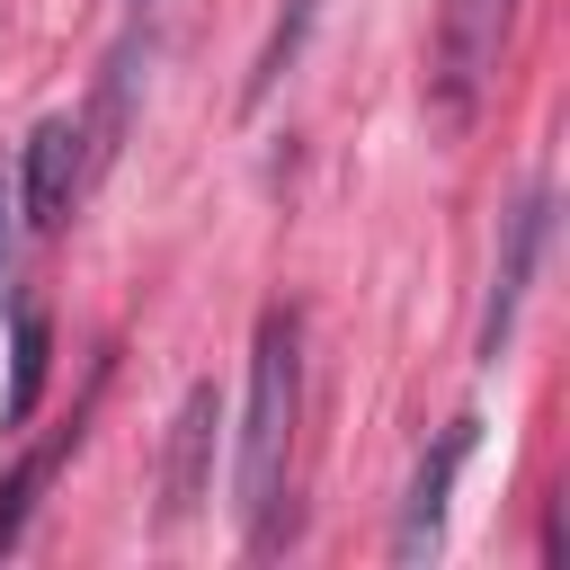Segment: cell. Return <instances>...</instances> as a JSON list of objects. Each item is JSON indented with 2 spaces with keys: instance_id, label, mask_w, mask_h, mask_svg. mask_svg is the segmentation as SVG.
I'll return each instance as SVG.
<instances>
[{
  "instance_id": "4",
  "label": "cell",
  "mask_w": 570,
  "mask_h": 570,
  "mask_svg": "<svg viewBox=\"0 0 570 570\" xmlns=\"http://www.w3.org/2000/svg\"><path fill=\"white\" fill-rule=\"evenodd\" d=\"M214 445H223V392L187 383V401L169 419V463H160V525H187L214 499Z\"/></svg>"
},
{
  "instance_id": "3",
  "label": "cell",
  "mask_w": 570,
  "mask_h": 570,
  "mask_svg": "<svg viewBox=\"0 0 570 570\" xmlns=\"http://www.w3.org/2000/svg\"><path fill=\"white\" fill-rule=\"evenodd\" d=\"M543 232H552V196H543V187H525V196L508 205V223H499L490 303H481V338H472V356H481V365H499V356H508V338H517V303H525V285H534Z\"/></svg>"
},
{
  "instance_id": "10",
  "label": "cell",
  "mask_w": 570,
  "mask_h": 570,
  "mask_svg": "<svg viewBox=\"0 0 570 570\" xmlns=\"http://www.w3.org/2000/svg\"><path fill=\"white\" fill-rule=\"evenodd\" d=\"M18 374H9V419H27L36 410V392H45V356H53V330H45V312H18Z\"/></svg>"
},
{
  "instance_id": "1",
  "label": "cell",
  "mask_w": 570,
  "mask_h": 570,
  "mask_svg": "<svg viewBox=\"0 0 570 570\" xmlns=\"http://www.w3.org/2000/svg\"><path fill=\"white\" fill-rule=\"evenodd\" d=\"M294 419H303V321L276 303L249 347V401H240V517L249 543H276V499L294 472Z\"/></svg>"
},
{
  "instance_id": "2",
  "label": "cell",
  "mask_w": 570,
  "mask_h": 570,
  "mask_svg": "<svg viewBox=\"0 0 570 570\" xmlns=\"http://www.w3.org/2000/svg\"><path fill=\"white\" fill-rule=\"evenodd\" d=\"M508 36H517V0H445L436 9V36H428V116L445 134H463L508 62Z\"/></svg>"
},
{
  "instance_id": "7",
  "label": "cell",
  "mask_w": 570,
  "mask_h": 570,
  "mask_svg": "<svg viewBox=\"0 0 570 570\" xmlns=\"http://www.w3.org/2000/svg\"><path fill=\"white\" fill-rule=\"evenodd\" d=\"M98 383H107V365L89 374L80 410H71V419H62V428H53L36 454H18V472L0 481V552H18V543H27V517H36V499H45V490H53V472L80 454V436H89V410H98Z\"/></svg>"
},
{
  "instance_id": "6",
  "label": "cell",
  "mask_w": 570,
  "mask_h": 570,
  "mask_svg": "<svg viewBox=\"0 0 570 570\" xmlns=\"http://www.w3.org/2000/svg\"><path fill=\"white\" fill-rule=\"evenodd\" d=\"M472 428H481V419H454V428L436 436V454H419L410 499H401V525H392V561H428V552H436V534H445V499H454V472H463V454H472Z\"/></svg>"
},
{
  "instance_id": "11",
  "label": "cell",
  "mask_w": 570,
  "mask_h": 570,
  "mask_svg": "<svg viewBox=\"0 0 570 570\" xmlns=\"http://www.w3.org/2000/svg\"><path fill=\"white\" fill-rule=\"evenodd\" d=\"M0 232H9V178H0Z\"/></svg>"
},
{
  "instance_id": "9",
  "label": "cell",
  "mask_w": 570,
  "mask_h": 570,
  "mask_svg": "<svg viewBox=\"0 0 570 570\" xmlns=\"http://www.w3.org/2000/svg\"><path fill=\"white\" fill-rule=\"evenodd\" d=\"M312 18H321V0H285V9H276L267 45H258V62H249V80H240V107H267V98H276V80L294 71V53H303Z\"/></svg>"
},
{
  "instance_id": "5",
  "label": "cell",
  "mask_w": 570,
  "mask_h": 570,
  "mask_svg": "<svg viewBox=\"0 0 570 570\" xmlns=\"http://www.w3.org/2000/svg\"><path fill=\"white\" fill-rule=\"evenodd\" d=\"M27 223L36 232H62L71 214H80V196H89V142H80V116H45L36 134H27Z\"/></svg>"
},
{
  "instance_id": "8",
  "label": "cell",
  "mask_w": 570,
  "mask_h": 570,
  "mask_svg": "<svg viewBox=\"0 0 570 570\" xmlns=\"http://www.w3.org/2000/svg\"><path fill=\"white\" fill-rule=\"evenodd\" d=\"M142 62H151V36L134 27L116 53H107V71H98V107L80 116V142H89V178L116 160V142H125V125H134V80H142Z\"/></svg>"
}]
</instances>
